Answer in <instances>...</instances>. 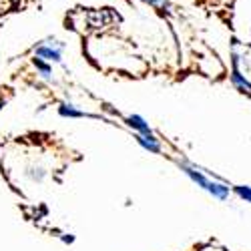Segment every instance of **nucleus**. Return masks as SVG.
<instances>
[{"label":"nucleus","instance_id":"1","mask_svg":"<svg viewBox=\"0 0 251 251\" xmlns=\"http://www.w3.org/2000/svg\"><path fill=\"white\" fill-rule=\"evenodd\" d=\"M179 167H181V171L189 177L193 183H197L201 189H205L207 193H211L215 199H221V201H225L227 197H229V193H231V189L225 185V183H219V181H215V179H209L207 175H203V171L199 169L197 165H189V163H179Z\"/></svg>","mask_w":251,"mask_h":251},{"label":"nucleus","instance_id":"2","mask_svg":"<svg viewBox=\"0 0 251 251\" xmlns=\"http://www.w3.org/2000/svg\"><path fill=\"white\" fill-rule=\"evenodd\" d=\"M67 45L62 43L58 38H45L34 47V58H40V60H47V62H62V52H65Z\"/></svg>","mask_w":251,"mask_h":251},{"label":"nucleus","instance_id":"3","mask_svg":"<svg viewBox=\"0 0 251 251\" xmlns=\"http://www.w3.org/2000/svg\"><path fill=\"white\" fill-rule=\"evenodd\" d=\"M89 18V26L93 28H107L115 23V18L119 20V16H115L113 8H97V10H91L87 14Z\"/></svg>","mask_w":251,"mask_h":251},{"label":"nucleus","instance_id":"4","mask_svg":"<svg viewBox=\"0 0 251 251\" xmlns=\"http://www.w3.org/2000/svg\"><path fill=\"white\" fill-rule=\"evenodd\" d=\"M125 121H127V125H129V127H131L137 135H143V137H155L153 129L149 127V123L145 121L141 115H129Z\"/></svg>","mask_w":251,"mask_h":251},{"label":"nucleus","instance_id":"5","mask_svg":"<svg viewBox=\"0 0 251 251\" xmlns=\"http://www.w3.org/2000/svg\"><path fill=\"white\" fill-rule=\"evenodd\" d=\"M231 85L241 93V95H247L251 97V80L243 75V71L231 67Z\"/></svg>","mask_w":251,"mask_h":251},{"label":"nucleus","instance_id":"6","mask_svg":"<svg viewBox=\"0 0 251 251\" xmlns=\"http://www.w3.org/2000/svg\"><path fill=\"white\" fill-rule=\"evenodd\" d=\"M58 115H60V117H65V119H82V117H93V115H89L87 111L76 109L73 102H60V104H58Z\"/></svg>","mask_w":251,"mask_h":251},{"label":"nucleus","instance_id":"7","mask_svg":"<svg viewBox=\"0 0 251 251\" xmlns=\"http://www.w3.org/2000/svg\"><path fill=\"white\" fill-rule=\"evenodd\" d=\"M135 139H137V143L141 145V147L147 149L149 153H155V155L161 153V141L157 137H143V135H137L135 133Z\"/></svg>","mask_w":251,"mask_h":251},{"label":"nucleus","instance_id":"8","mask_svg":"<svg viewBox=\"0 0 251 251\" xmlns=\"http://www.w3.org/2000/svg\"><path fill=\"white\" fill-rule=\"evenodd\" d=\"M32 62H34L36 73H38L40 76H43L45 80H49V82H52V80H54V76H52V65H50V62L40 60V58H32Z\"/></svg>","mask_w":251,"mask_h":251},{"label":"nucleus","instance_id":"9","mask_svg":"<svg viewBox=\"0 0 251 251\" xmlns=\"http://www.w3.org/2000/svg\"><path fill=\"white\" fill-rule=\"evenodd\" d=\"M139 2L149 4V6H153L155 10H161V12H169V10L173 8L171 0H139Z\"/></svg>","mask_w":251,"mask_h":251},{"label":"nucleus","instance_id":"10","mask_svg":"<svg viewBox=\"0 0 251 251\" xmlns=\"http://www.w3.org/2000/svg\"><path fill=\"white\" fill-rule=\"evenodd\" d=\"M233 191H235L243 201L251 203V187H247V185H235V187H233Z\"/></svg>","mask_w":251,"mask_h":251},{"label":"nucleus","instance_id":"11","mask_svg":"<svg viewBox=\"0 0 251 251\" xmlns=\"http://www.w3.org/2000/svg\"><path fill=\"white\" fill-rule=\"evenodd\" d=\"M2 104H4V102H2V99H0V109H2Z\"/></svg>","mask_w":251,"mask_h":251}]
</instances>
